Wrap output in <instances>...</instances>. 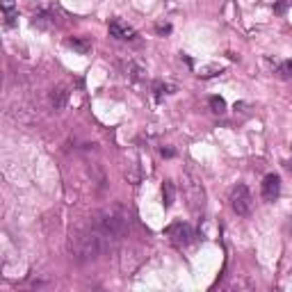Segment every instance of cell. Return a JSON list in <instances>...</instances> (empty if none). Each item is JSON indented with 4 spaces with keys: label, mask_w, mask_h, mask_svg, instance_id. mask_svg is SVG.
<instances>
[{
    "label": "cell",
    "mask_w": 292,
    "mask_h": 292,
    "mask_svg": "<svg viewBox=\"0 0 292 292\" xmlns=\"http://www.w3.org/2000/svg\"><path fill=\"white\" fill-rule=\"evenodd\" d=\"M48 101H51V105L55 110H64L69 103V91L64 87H52L51 94H48Z\"/></svg>",
    "instance_id": "ba28073f"
},
{
    "label": "cell",
    "mask_w": 292,
    "mask_h": 292,
    "mask_svg": "<svg viewBox=\"0 0 292 292\" xmlns=\"http://www.w3.org/2000/svg\"><path fill=\"white\" fill-rule=\"evenodd\" d=\"M67 46H69V48H73L75 52H80V55H87V52L91 51V44L87 41V39H83V37H71V39H67Z\"/></svg>",
    "instance_id": "30bf717a"
},
{
    "label": "cell",
    "mask_w": 292,
    "mask_h": 292,
    "mask_svg": "<svg viewBox=\"0 0 292 292\" xmlns=\"http://www.w3.org/2000/svg\"><path fill=\"white\" fill-rule=\"evenodd\" d=\"M183 189H185V199H188V206L192 212H201L203 206H206V192H203L201 180L196 178L192 172H188L183 176Z\"/></svg>",
    "instance_id": "3957f363"
},
{
    "label": "cell",
    "mask_w": 292,
    "mask_h": 292,
    "mask_svg": "<svg viewBox=\"0 0 292 292\" xmlns=\"http://www.w3.org/2000/svg\"><path fill=\"white\" fill-rule=\"evenodd\" d=\"M231 208L238 217H249L254 210V196L249 192L247 185H238L231 192Z\"/></svg>",
    "instance_id": "277c9868"
},
{
    "label": "cell",
    "mask_w": 292,
    "mask_h": 292,
    "mask_svg": "<svg viewBox=\"0 0 292 292\" xmlns=\"http://www.w3.org/2000/svg\"><path fill=\"white\" fill-rule=\"evenodd\" d=\"M276 75L283 80H292V60H285L276 67Z\"/></svg>",
    "instance_id": "4fadbf2b"
},
{
    "label": "cell",
    "mask_w": 292,
    "mask_h": 292,
    "mask_svg": "<svg viewBox=\"0 0 292 292\" xmlns=\"http://www.w3.org/2000/svg\"><path fill=\"white\" fill-rule=\"evenodd\" d=\"M160 153H162V157H173V155H176V151L169 149V146H167V149L162 146V149H160Z\"/></svg>",
    "instance_id": "ac0fdd59"
},
{
    "label": "cell",
    "mask_w": 292,
    "mask_h": 292,
    "mask_svg": "<svg viewBox=\"0 0 292 292\" xmlns=\"http://www.w3.org/2000/svg\"><path fill=\"white\" fill-rule=\"evenodd\" d=\"M2 12H5V25H7V28L16 25V18H18V9H16L14 0H2Z\"/></svg>",
    "instance_id": "9c48e42d"
},
{
    "label": "cell",
    "mask_w": 292,
    "mask_h": 292,
    "mask_svg": "<svg viewBox=\"0 0 292 292\" xmlns=\"http://www.w3.org/2000/svg\"><path fill=\"white\" fill-rule=\"evenodd\" d=\"M167 235L172 238V242L176 247H188V244H192L196 238L194 228L189 224H185V222H173V224L167 228Z\"/></svg>",
    "instance_id": "5b68a950"
},
{
    "label": "cell",
    "mask_w": 292,
    "mask_h": 292,
    "mask_svg": "<svg viewBox=\"0 0 292 292\" xmlns=\"http://www.w3.org/2000/svg\"><path fill=\"white\" fill-rule=\"evenodd\" d=\"M107 30H110V37L121 39V41H130V39L137 37L135 28L128 25L126 21H121V18H112V21L107 23Z\"/></svg>",
    "instance_id": "8992f818"
},
{
    "label": "cell",
    "mask_w": 292,
    "mask_h": 292,
    "mask_svg": "<svg viewBox=\"0 0 292 292\" xmlns=\"http://www.w3.org/2000/svg\"><path fill=\"white\" fill-rule=\"evenodd\" d=\"M173 199H176V188H173L172 180H165L162 183V203H165V208H172Z\"/></svg>",
    "instance_id": "8fae6325"
},
{
    "label": "cell",
    "mask_w": 292,
    "mask_h": 292,
    "mask_svg": "<svg viewBox=\"0 0 292 292\" xmlns=\"http://www.w3.org/2000/svg\"><path fill=\"white\" fill-rule=\"evenodd\" d=\"M260 194H262V199H265L267 203L276 201V199H278V194H281V178H278L276 173H267V176L262 178Z\"/></svg>",
    "instance_id": "52a82bcc"
},
{
    "label": "cell",
    "mask_w": 292,
    "mask_h": 292,
    "mask_svg": "<svg viewBox=\"0 0 292 292\" xmlns=\"http://www.w3.org/2000/svg\"><path fill=\"white\" fill-rule=\"evenodd\" d=\"M208 105H210V110H212L215 114H224L226 112V101L222 96H210Z\"/></svg>",
    "instance_id": "7c38bea8"
},
{
    "label": "cell",
    "mask_w": 292,
    "mask_h": 292,
    "mask_svg": "<svg viewBox=\"0 0 292 292\" xmlns=\"http://www.w3.org/2000/svg\"><path fill=\"white\" fill-rule=\"evenodd\" d=\"M285 7H288V0H278V5L274 7V12H276V14H283Z\"/></svg>",
    "instance_id": "e0dca14e"
},
{
    "label": "cell",
    "mask_w": 292,
    "mask_h": 292,
    "mask_svg": "<svg viewBox=\"0 0 292 292\" xmlns=\"http://www.w3.org/2000/svg\"><path fill=\"white\" fill-rule=\"evenodd\" d=\"M110 244H112V240L107 235H103L96 226L94 228H78L69 238V251L80 262L96 260L101 254H105V249Z\"/></svg>",
    "instance_id": "6da1fadb"
},
{
    "label": "cell",
    "mask_w": 292,
    "mask_h": 292,
    "mask_svg": "<svg viewBox=\"0 0 292 292\" xmlns=\"http://www.w3.org/2000/svg\"><path fill=\"white\" fill-rule=\"evenodd\" d=\"M130 224H133V215H130V210H128L123 203H110V206H105L96 215V222H94V226H96L103 235H107L110 240L123 238V235L130 231Z\"/></svg>",
    "instance_id": "7a4b0ae2"
},
{
    "label": "cell",
    "mask_w": 292,
    "mask_h": 292,
    "mask_svg": "<svg viewBox=\"0 0 292 292\" xmlns=\"http://www.w3.org/2000/svg\"><path fill=\"white\" fill-rule=\"evenodd\" d=\"M153 89H155V98H157V101H160V98H162V94H165V91H167V85H162V83H155V85H153Z\"/></svg>",
    "instance_id": "2e32d148"
},
{
    "label": "cell",
    "mask_w": 292,
    "mask_h": 292,
    "mask_svg": "<svg viewBox=\"0 0 292 292\" xmlns=\"http://www.w3.org/2000/svg\"><path fill=\"white\" fill-rule=\"evenodd\" d=\"M142 73H144V71L137 67V64H133V62L128 64V75H130L133 80H139V78H142Z\"/></svg>",
    "instance_id": "5bb4252c"
},
{
    "label": "cell",
    "mask_w": 292,
    "mask_h": 292,
    "mask_svg": "<svg viewBox=\"0 0 292 292\" xmlns=\"http://www.w3.org/2000/svg\"><path fill=\"white\" fill-rule=\"evenodd\" d=\"M155 30H157V34H169V32H172V25H169V23H157Z\"/></svg>",
    "instance_id": "9a60e30c"
}]
</instances>
